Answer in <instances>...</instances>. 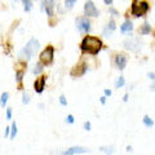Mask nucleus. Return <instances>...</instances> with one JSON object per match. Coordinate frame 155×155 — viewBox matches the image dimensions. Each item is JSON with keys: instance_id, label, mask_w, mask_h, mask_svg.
I'll list each match as a JSON object with an SVG mask.
<instances>
[{"instance_id": "31", "label": "nucleus", "mask_w": 155, "mask_h": 155, "mask_svg": "<svg viewBox=\"0 0 155 155\" xmlns=\"http://www.w3.org/2000/svg\"><path fill=\"white\" fill-rule=\"evenodd\" d=\"M12 132V127H5V133H4V137H8V136H9V133H11Z\"/></svg>"}, {"instance_id": "33", "label": "nucleus", "mask_w": 155, "mask_h": 155, "mask_svg": "<svg viewBox=\"0 0 155 155\" xmlns=\"http://www.w3.org/2000/svg\"><path fill=\"white\" fill-rule=\"evenodd\" d=\"M147 78L151 80H155V72H147Z\"/></svg>"}, {"instance_id": "26", "label": "nucleus", "mask_w": 155, "mask_h": 155, "mask_svg": "<svg viewBox=\"0 0 155 155\" xmlns=\"http://www.w3.org/2000/svg\"><path fill=\"white\" fill-rule=\"evenodd\" d=\"M12 114H13L12 107H7L5 109V118H7V120H11L12 119Z\"/></svg>"}, {"instance_id": "27", "label": "nucleus", "mask_w": 155, "mask_h": 155, "mask_svg": "<svg viewBox=\"0 0 155 155\" xmlns=\"http://www.w3.org/2000/svg\"><path fill=\"white\" fill-rule=\"evenodd\" d=\"M109 13L111 14V16H114V17H116V16H119V12L116 11V9L114 8V7H109Z\"/></svg>"}, {"instance_id": "38", "label": "nucleus", "mask_w": 155, "mask_h": 155, "mask_svg": "<svg viewBox=\"0 0 155 155\" xmlns=\"http://www.w3.org/2000/svg\"><path fill=\"white\" fill-rule=\"evenodd\" d=\"M127 151H132V146H127Z\"/></svg>"}, {"instance_id": "14", "label": "nucleus", "mask_w": 155, "mask_h": 155, "mask_svg": "<svg viewBox=\"0 0 155 155\" xmlns=\"http://www.w3.org/2000/svg\"><path fill=\"white\" fill-rule=\"evenodd\" d=\"M116 30V23H115V19L114 18H110L109 19V22H107V25H106L105 27H104V31H102V34H104V36H106V38H110L111 35H113V32Z\"/></svg>"}, {"instance_id": "37", "label": "nucleus", "mask_w": 155, "mask_h": 155, "mask_svg": "<svg viewBox=\"0 0 155 155\" xmlns=\"http://www.w3.org/2000/svg\"><path fill=\"white\" fill-rule=\"evenodd\" d=\"M150 91H153V92H155V83H153L151 85H150Z\"/></svg>"}, {"instance_id": "1", "label": "nucleus", "mask_w": 155, "mask_h": 155, "mask_svg": "<svg viewBox=\"0 0 155 155\" xmlns=\"http://www.w3.org/2000/svg\"><path fill=\"white\" fill-rule=\"evenodd\" d=\"M79 48H80L81 53H87V54H91V56H97L101 51H102L104 43L98 36L85 35L83 39H81Z\"/></svg>"}, {"instance_id": "4", "label": "nucleus", "mask_w": 155, "mask_h": 155, "mask_svg": "<svg viewBox=\"0 0 155 155\" xmlns=\"http://www.w3.org/2000/svg\"><path fill=\"white\" fill-rule=\"evenodd\" d=\"M39 61L44 66H51L53 64V61H54V47L52 44L47 45L44 49L41 51L40 56H39Z\"/></svg>"}, {"instance_id": "21", "label": "nucleus", "mask_w": 155, "mask_h": 155, "mask_svg": "<svg viewBox=\"0 0 155 155\" xmlns=\"http://www.w3.org/2000/svg\"><path fill=\"white\" fill-rule=\"evenodd\" d=\"M124 84H125V79H124V76H122L120 75L118 79H116V81H115V88H123L124 87Z\"/></svg>"}, {"instance_id": "30", "label": "nucleus", "mask_w": 155, "mask_h": 155, "mask_svg": "<svg viewBox=\"0 0 155 155\" xmlns=\"http://www.w3.org/2000/svg\"><path fill=\"white\" fill-rule=\"evenodd\" d=\"M83 128H84L85 130H91V128H92L91 122H84V124H83Z\"/></svg>"}, {"instance_id": "32", "label": "nucleus", "mask_w": 155, "mask_h": 155, "mask_svg": "<svg viewBox=\"0 0 155 155\" xmlns=\"http://www.w3.org/2000/svg\"><path fill=\"white\" fill-rule=\"evenodd\" d=\"M104 94L106 97H110L111 94H113V92H111V89H104Z\"/></svg>"}, {"instance_id": "25", "label": "nucleus", "mask_w": 155, "mask_h": 155, "mask_svg": "<svg viewBox=\"0 0 155 155\" xmlns=\"http://www.w3.org/2000/svg\"><path fill=\"white\" fill-rule=\"evenodd\" d=\"M30 94L28 93H26V92H23V94H22V104L23 105H27L28 102H30Z\"/></svg>"}, {"instance_id": "6", "label": "nucleus", "mask_w": 155, "mask_h": 155, "mask_svg": "<svg viewBox=\"0 0 155 155\" xmlns=\"http://www.w3.org/2000/svg\"><path fill=\"white\" fill-rule=\"evenodd\" d=\"M76 27L81 34H88L92 28V23H91V19L89 17H85V16H81V17H78L76 18Z\"/></svg>"}, {"instance_id": "15", "label": "nucleus", "mask_w": 155, "mask_h": 155, "mask_svg": "<svg viewBox=\"0 0 155 155\" xmlns=\"http://www.w3.org/2000/svg\"><path fill=\"white\" fill-rule=\"evenodd\" d=\"M150 32H151V26H150V23L147 21H145L141 26L138 28V34L140 35H150Z\"/></svg>"}, {"instance_id": "19", "label": "nucleus", "mask_w": 155, "mask_h": 155, "mask_svg": "<svg viewBox=\"0 0 155 155\" xmlns=\"http://www.w3.org/2000/svg\"><path fill=\"white\" fill-rule=\"evenodd\" d=\"M22 4H23V11L26 13H28L32 9V0H22Z\"/></svg>"}, {"instance_id": "13", "label": "nucleus", "mask_w": 155, "mask_h": 155, "mask_svg": "<svg viewBox=\"0 0 155 155\" xmlns=\"http://www.w3.org/2000/svg\"><path fill=\"white\" fill-rule=\"evenodd\" d=\"M132 31H133V23L129 18H127L122 23V26H120V34H122V35H129L130 36L132 35Z\"/></svg>"}, {"instance_id": "23", "label": "nucleus", "mask_w": 155, "mask_h": 155, "mask_svg": "<svg viewBox=\"0 0 155 155\" xmlns=\"http://www.w3.org/2000/svg\"><path fill=\"white\" fill-rule=\"evenodd\" d=\"M8 97H9V94H8V92H3L2 93V107L3 109H7L5 107V105H7V102H8Z\"/></svg>"}, {"instance_id": "8", "label": "nucleus", "mask_w": 155, "mask_h": 155, "mask_svg": "<svg viewBox=\"0 0 155 155\" xmlns=\"http://www.w3.org/2000/svg\"><path fill=\"white\" fill-rule=\"evenodd\" d=\"M84 16L85 17H98L100 11L92 0H87L84 3Z\"/></svg>"}, {"instance_id": "34", "label": "nucleus", "mask_w": 155, "mask_h": 155, "mask_svg": "<svg viewBox=\"0 0 155 155\" xmlns=\"http://www.w3.org/2000/svg\"><path fill=\"white\" fill-rule=\"evenodd\" d=\"M106 98H107V97H106V96H102V97H100V102L102 104V105H105V104H106Z\"/></svg>"}, {"instance_id": "24", "label": "nucleus", "mask_w": 155, "mask_h": 155, "mask_svg": "<svg viewBox=\"0 0 155 155\" xmlns=\"http://www.w3.org/2000/svg\"><path fill=\"white\" fill-rule=\"evenodd\" d=\"M11 127H12V132H11V138L13 140L14 137H16V136H17V123L16 122H13L12 123V125H11Z\"/></svg>"}, {"instance_id": "10", "label": "nucleus", "mask_w": 155, "mask_h": 155, "mask_svg": "<svg viewBox=\"0 0 155 155\" xmlns=\"http://www.w3.org/2000/svg\"><path fill=\"white\" fill-rule=\"evenodd\" d=\"M54 7H56L54 0H43L41 2V11H44L49 18L54 16Z\"/></svg>"}, {"instance_id": "28", "label": "nucleus", "mask_w": 155, "mask_h": 155, "mask_svg": "<svg viewBox=\"0 0 155 155\" xmlns=\"http://www.w3.org/2000/svg\"><path fill=\"white\" fill-rule=\"evenodd\" d=\"M60 104H61L62 106H67V100H66V97H65L64 94L60 96Z\"/></svg>"}, {"instance_id": "17", "label": "nucleus", "mask_w": 155, "mask_h": 155, "mask_svg": "<svg viewBox=\"0 0 155 155\" xmlns=\"http://www.w3.org/2000/svg\"><path fill=\"white\" fill-rule=\"evenodd\" d=\"M43 70H44V65L41 64L40 61L36 62V65L34 66V69H32V74H35V75H39V74H41Z\"/></svg>"}, {"instance_id": "5", "label": "nucleus", "mask_w": 155, "mask_h": 155, "mask_svg": "<svg viewBox=\"0 0 155 155\" xmlns=\"http://www.w3.org/2000/svg\"><path fill=\"white\" fill-rule=\"evenodd\" d=\"M123 45L127 51L133 52V53H137L141 49V41H140V39L137 36H132V35L123 41Z\"/></svg>"}, {"instance_id": "18", "label": "nucleus", "mask_w": 155, "mask_h": 155, "mask_svg": "<svg viewBox=\"0 0 155 155\" xmlns=\"http://www.w3.org/2000/svg\"><path fill=\"white\" fill-rule=\"evenodd\" d=\"M142 122H143V124H145V127H147V128H153V127H154V120L150 118L149 115H145V116H143Z\"/></svg>"}, {"instance_id": "35", "label": "nucleus", "mask_w": 155, "mask_h": 155, "mask_svg": "<svg viewBox=\"0 0 155 155\" xmlns=\"http://www.w3.org/2000/svg\"><path fill=\"white\" fill-rule=\"evenodd\" d=\"M104 3L106 4V5H111V4L114 3V0H104Z\"/></svg>"}, {"instance_id": "20", "label": "nucleus", "mask_w": 155, "mask_h": 155, "mask_svg": "<svg viewBox=\"0 0 155 155\" xmlns=\"http://www.w3.org/2000/svg\"><path fill=\"white\" fill-rule=\"evenodd\" d=\"M100 151L106 155H113L114 154V146H101Z\"/></svg>"}, {"instance_id": "29", "label": "nucleus", "mask_w": 155, "mask_h": 155, "mask_svg": "<svg viewBox=\"0 0 155 155\" xmlns=\"http://www.w3.org/2000/svg\"><path fill=\"white\" fill-rule=\"evenodd\" d=\"M75 122V118H74V115H67V118H66V123H69V124H72Z\"/></svg>"}, {"instance_id": "3", "label": "nucleus", "mask_w": 155, "mask_h": 155, "mask_svg": "<svg viewBox=\"0 0 155 155\" xmlns=\"http://www.w3.org/2000/svg\"><path fill=\"white\" fill-rule=\"evenodd\" d=\"M150 11V4L146 0H132L130 4V14L133 17H145Z\"/></svg>"}, {"instance_id": "22", "label": "nucleus", "mask_w": 155, "mask_h": 155, "mask_svg": "<svg viewBox=\"0 0 155 155\" xmlns=\"http://www.w3.org/2000/svg\"><path fill=\"white\" fill-rule=\"evenodd\" d=\"M75 4H76V0H65L64 5H65V8L67 9V11H70V9H72L75 7Z\"/></svg>"}, {"instance_id": "16", "label": "nucleus", "mask_w": 155, "mask_h": 155, "mask_svg": "<svg viewBox=\"0 0 155 155\" xmlns=\"http://www.w3.org/2000/svg\"><path fill=\"white\" fill-rule=\"evenodd\" d=\"M23 76H25V69H17L16 70V83L18 84V89H22Z\"/></svg>"}, {"instance_id": "39", "label": "nucleus", "mask_w": 155, "mask_h": 155, "mask_svg": "<svg viewBox=\"0 0 155 155\" xmlns=\"http://www.w3.org/2000/svg\"><path fill=\"white\" fill-rule=\"evenodd\" d=\"M154 36H155V31H154Z\"/></svg>"}, {"instance_id": "36", "label": "nucleus", "mask_w": 155, "mask_h": 155, "mask_svg": "<svg viewBox=\"0 0 155 155\" xmlns=\"http://www.w3.org/2000/svg\"><path fill=\"white\" fill-rule=\"evenodd\" d=\"M128 97H129L128 93H125V94L123 96V101H124V102H127V101H128Z\"/></svg>"}, {"instance_id": "9", "label": "nucleus", "mask_w": 155, "mask_h": 155, "mask_svg": "<svg viewBox=\"0 0 155 155\" xmlns=\"http://www.w3.org/2000/svg\"><path fill=\"white\" fill-rule=\"evenodd\" d=\"M127 62H128V56L125 53H116L114 56V66L120 71H123L125 69Z\"/></svg>"}, {"instance_id": "12", "label": "nucleus", "mask_w": 155, "mask_h": 155, "mask_svg": "<svg viewBox=\"0 0 155 155\" xmlns=\"http://www.w3.org/2000/svg\"><path fill=\"white\" fill-rule=\"evenodd\" d=\"M91 153L89 147H83V146H72L70 149L65 150L64 153H61V155H75V154H87Z\"/></svg>"}, {"instance_id": "11", "label": "nucleus", "mask_w": 155, "mask_h": 155, "mask_svg": "<svg viewBox=\"0 0 155 155\" xmlns=\"http://www.w3.org/2000/svg\"><path fill=\"white\" fill-rule=\"evenodd\" d=\"M45 83H47V76L45 75H40L39 78H36V80L34 81V91L36 93H43L45 88Z\"/></svg>"}, {"instance_id": "2", "label": "nucleus", "mask_w": 155, "mask_h": 155, "mask_svg": "<svg viewBox=\"0 0 155 155\" xmlns=\"http://www.w3.org/2000/svg\"><path fill=\"white\" fill-rule=\"evenodd\" d=\"M39 47H40V44H39V40H36L35 38H31L30 40H28L27 44L23 47L21 51H19L18 56L21 57V60L27 62L28 60H31V58L35 56V53L38 52Z\"/></svg>"}, {"instance_id": "7", "label": "nucleus", "mask_w": 155, "mask_h": 155, "mask_svg": "<svg viewBox=\"0 0 155 155\" xmlns=\"http://www.w3.org/2000/svg\"><path fill=\"white\" fill-rule=\"evenodd\" d=\"M87 71H88V65H87V62L81 61L70 70V76L71 78H80V76L85 75Z\"/></svg>"}]
</instances>
